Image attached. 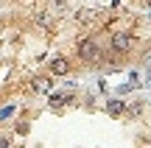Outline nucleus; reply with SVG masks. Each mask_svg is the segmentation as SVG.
<instances>
[{
	"label": "nucleus",
	"instance_id": "f257e3e1",
	"mask_svg": "<svg viewBox=\"0 0 151 148\" xmlns=\"http://www.w3.org/2000/svg\"><path fill=\"white\" fill-rule=\"evenodd\" d=\"M78 56L84 61H92V59H98V45L92 42V39H84V42L78 45Z\"/></svg>",
	"mask_w": 151,
	"mask_h": 148
},
{
	"label": "nucleus",
	"instance_id": "f03ea898",
	"mask_svg": "<svg viewBox=\"0 0 151 148\" xmlns=\"http://www.w3.org/2000/svg\"><path fill=\"white\" fill-rule=\"evenodd\" d=\"M129 45H132V39L126 36V34H118V36L112 39V48H115V50H126Z\"/></svg>",
	"mask_w": 151,
	"mask_h": 148
},
{
	"label": "nucleus",
	"instance_id": "7ed1b4c3",
	"mask_svg": "<svg viewBox=\"0 0 151 148\" xmlns=\"http://www.w3.org/2000/svg\"><path fill=\"white\" fill-rule=\"evenodd\" d=\"M50 70H53V73H59V76H65V73L70 70V64H67L65 59H56V61H50Z\"/></svg>",
	"mask_w": 151,
	"mask_h": 148
},
{
	"label": "nucleus",
	"instance_id": "20e7f679",
	"mask_svg": "<svg viewBox=\"0 0 151 148\" xmlns=\"http://www.w3.org/2000/svg\"><path fill=\"white\" fill-rule=\"evenodd\" d=\"M109 115H118V112H123V101H109Z\"/></svg>",
	"mask_w": 151,
	"mask_h": 148
},
{
	"label": "nucleus",
	"instance_id": "39448f33",
	"mask_svg": "<svg viewBox=\"0 0 151 148\" xmlns=\"http://www.w3.org/2000/svg\"><path fill=\"white\" fill-rule=\"evenodd\" d=\"M65 101H70V95H50V104H53V106L65 104Z\"/></svg>",
	"mask_w": 151,
	"mask_h": 148
},
{
	"label": "nucleus",
	"instance_id": "423d86ee",
	"mask_svg": "<svg viewBox=\"0 0 151 148\" xmlns=\"http://www.w3.org/2000/svg\"><path fill=\"white\" fill-rule=\"evenodd\" d=\"M11 115H14V106H9V109L0 112V120H6V117H11Z\"/></svg>",
	"mask_w": 151,
	"mask_h": 148
},
{
	"label": "nucleus",
	"instance_id": "0eeeda50",
	"mask_svg": "<svg viewBox=\"0 0 151 148\" xmlns=\"http://www.w3.org/2000/svg\"><path fill=\"white\" fill-rule=\"evenodd\" d=\"M0 148H9V140H0Z\"/></svg>",
	"mask_w": 151,
	"mask_h": 148
}]
</instances>
